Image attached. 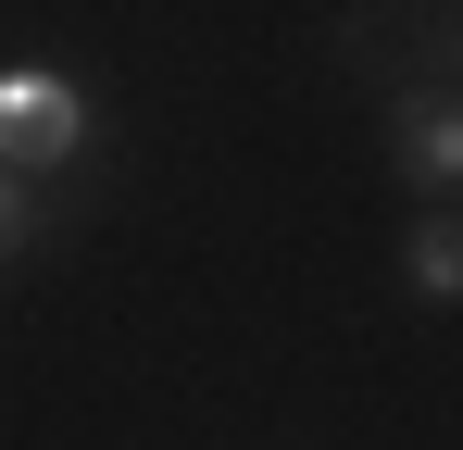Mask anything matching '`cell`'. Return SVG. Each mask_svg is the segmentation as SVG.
I'll use <instances>...</instances> for the list:
<instances>
[{"label": "cell", "instance_id": "1", "mask_svg": "<svg viewBox=\"0 0 463 450\" xmlns=\"http://www.w3.org/2000/svg\"><path fill=\"white\" fill-rule=\"evenodd\" d=\"M88 150V88L51 63H13L0 75V175H63Z\"/></svg>", "mask_w": 463, "mask_h": 450}, {"label": "cell", "instance_id": "3", "mask_svg": "<svg viewBox=\"0 0 463 450\" xmlns=\"http://www.w3.org/2000/svg\"><path fill=\"white\" fill-rule=\"evenodd\" d=\"M401 263H413V288H426V300H463V225L426 213L413 238H401Z\"/></svg>", "mask_w": 463, "mask_h": 450}, {"label": "cell", "instance_id": "2", "mask_svg": "<svg viewBox=\"0 0 463 450\" xmlns=\"http://www.w3.org/2000/svg\"><path fill=\"white\" fill-rule=\"evenodd\" d=\"M388 126H401V138H388V150H401V175H426V188H463V100L413 88Z\"/></svg>", "mask_w": 463, "mask_h": 450}, {"label": "cell", "instance_id": "4", "mask_svg": "<svg viewBox=\"0 0 463 450\" xmlns=\"http://www.w3.org/2000/svg\"><path fill=\"white\" fill-rule=\"evenodd\" d=\"M13 250H38V188H25V175H0V263H13Z\"/></svg>", "mask_w": 463, "mask_h": 450}]
</instances>
